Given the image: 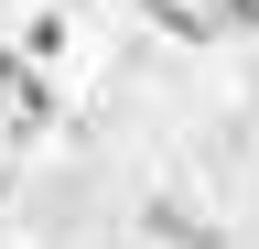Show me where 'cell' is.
I'll use <instances>...</instances> for the list:
<instances>
[{
    "instance_id": "cell-1",
    "label": "cell",
    "mask_w": 259,
    "mask_h": 249,
    "mask_svg": "<svg viewBox=\"0 0 259 249\" xmlns=\"http://www.w3.org/2000/svg\"><path fill=\"white\" fill-rule=\"evenodd\" d=\"M205 22L216 33H259V0H205Z\"/></svg>"
},
{
    "instance_id": "cell-2",
    "label": "cell",
    "mask_w": 259,
    "mask_h": 249,
    "mask_svg": "<svg viewBox=\"0 0 259 249\" xmlns=\"http://www.w3.org/2000/svg\"><path fill=\"white\" fill-rule=\"evenodd\" d=\"M22 65H32V54H22V44H0V98H11V76H22Z\"/></svg>"
}]
</instances>
